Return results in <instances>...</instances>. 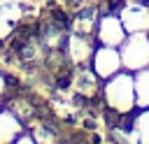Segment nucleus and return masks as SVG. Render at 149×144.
Masks as SVG:
<instances>
[{"label":"nucleus","mask_w":149,"mask_h":144,"mask_svg":"<svg viewBox=\"0 0 149 144\" xmlns=\"http://www.w3.org/2000/svg\"><path fill=\"white\" fill-rule=\"evenodd\" d=\"M116 65H119V58L114 56V51H112V49H100V51H95V53H93V67H95V72H98V74H102V77L114 74Z\"/></svg>","instance_id":"nucleus-1"},{"label":"nucleus","mask_w":149,"mask_h":144,"mask_svg":"<svg viewBox=\"0 0 149 144\" xmlns=\"http://www.w3.org/2000/svg\"><path fill=\"white\" fill-rule=\"evenodd\" d=\"M119 7H123V0H107V9L109 12H116Z\"/></svg>","instance_id":"nucleus-2"}]
</instances>
